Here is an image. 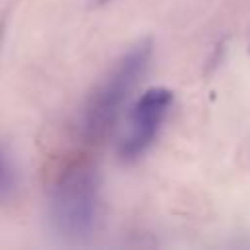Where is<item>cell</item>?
I'll list each match as a JSON object with an SVG mask.
<instances>
[{
	"label": "cell",
	"mask_w": 250,
	"mask_h": 250,
	"mask_svg": "<svg viewBox=\"0 0 250 250\" xmlns=\"http://www.w3.org/2000/svg\"><path fill=\"white\" fill-rule=\"evenodd\" d=\"M102 191L94 168L78 164L59 176L47 199V223L66 244H84L102 223Z\"/></svg>",
	"instance_id": "1"
},
{
	"label": "cell",
	"mask_w": 250,
	"mask_h": 250,
	"mask_svg": "<svg viewBox=\"0 0 250 250\" xmlns=\"http://www.w3.org/2000/svg\"><path fill=\"white\" fill-rule=\"evenodd\" d=\"M152 59V41L141 39L123 53L109 72L94 86L80 113V135L102 141L121 117L129 98L145 78Z\"/></svg>",
	"instance_id": "2"
},
{
	"label": "cell",
	"mask_w": 250,
	"mask_h": 250,
	"mask_svg": "<svg viewBox=\"0 0 250 250\" xmlns=\"http://www.w3.org/2000/svg\"><path fill=\"white\" fill-rule=\"evenodd\" d=\"M172 104L174 92L164 86H152L139 96L131 109L127 135L119 145L121 160L133 162L152 146Z\"/></svg>",
	"instance_id": "3"
},
{
	"label": "cell",
	"mask_w": 250,
	"mask_h": 250,
	"mask_svg": "<svg viewBox=\"0 0 250 250\" xmlns=\"http://www.w3.org/2000/svg\"><path fill=\"white\" fill-rule=\"evenodd\" d=\"M18 191V170L8 154V150L0 145V201H8Z\"/></svg>",
	"instance_id": "4"
},
{
	"label": "cell",
	"mask_w": 250,
	"mask_h": 250,
	"mask_svg": "<svg viewBox=\"0 0 250 250\" xmlns=\"http://www.w3.org/2000/svg\"><path fill=\"white\" fill-rule=\"evenodd\" d=\"M105 2H109V0H94V4H105Z\"/></svg>",
	"instance_id": "5"
}]
</instances>
